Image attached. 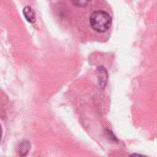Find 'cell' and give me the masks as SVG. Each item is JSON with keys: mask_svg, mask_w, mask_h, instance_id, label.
<instances>
[{"mask_svg": "<svg viewBox=\"0 0 157 157\" xmlns=\"http://www.w3.org/2000/svg\"><path fill=\"white\" fill-rule=\"evenodd\" d=\"M2 135H3V131H2V127H1V124H0V142H1V139H2Z\"/></svg>", "mask_w": 157, "mask_h": 157, "instance_id": "obj_5", "label": "cell"}, {"mask_svg": "<svg viewBox=\"0 0 157 157\" xmlns=\"http://www.w3.org/2000/svg\"><path fill=\"white\" fill-rule=\"evenodd\" d=\"M30 149V144L29 141H22V143L19 145V155L25 156L28 155L29 151Z\"/></svg>", "mask_w": 157, "mask_h": 157, "instance_id": "obj_3", "label": "cell"}, {"mask_svg": "<svg viewBox=\"0 0 157 157\" xmlns=\"http://www.w3.org/2000/svg\"><path fill=\"white\" fill-rule=\"evenodd\" d=\"M111 21L112 19L109 14L101 10L93 12L89 18L91 28L98 32L107 31L110 28Z\"/></svg>", "mask_w": 157, "mask_h": 157, "instance_id": "obj_1", "label": "cell"}, {"mask_svg": "<svg viewBox=\"0 0 157 157\" xmlns=\"http://www.w3.org/2000/svg\"><path fill=\"white\" fill-rule=\"evenodd\" d=\"M91 0H72L73 4L76 6H79V7H84V6H86L89 2Z\"/></svg>", "mask_w": 157, "mask_h": 157, "instance_id": "obj_4", "label": "cell"}, {"mask_svg": "<svg viewBox=\"0 0 157 157\" xmlns=\"http://www.w3.org/2000/svg\"><path fill=\"white\" fill-rule=\"evenodd\" d=\"M23 15L25 17V18L31 24L35 23L36 21V15L34 10L30 7V6H25L23 9Z\"/></svg>", "mask_w": 157, "mask_h": 157, "instance_id": "obj_2", "label": "cell"}]
</instances>
